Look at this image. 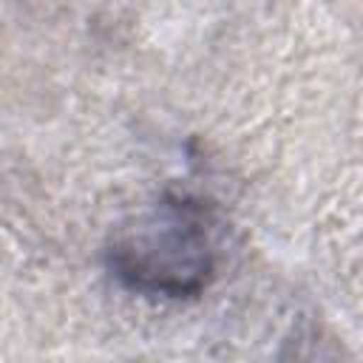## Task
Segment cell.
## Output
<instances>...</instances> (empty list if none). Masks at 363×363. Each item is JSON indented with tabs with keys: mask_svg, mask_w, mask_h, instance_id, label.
I'll use <instances>...</instances> for the list:
<instances>
[{
	"mask_svg": "<svg viewBox=\"0 0 363 363\" xmlns=\"http://www.w3.org/2000/svg\"><path fill=\"white\" fill-rule=\"evenodd\" d=\"M108 264L139 295L190 298L207 286L216 252L201 216L190 204L164 201L130 216L113 233Z\"/></svg>",
	"mask_w": 363,
	"mask_h": 363,
	"instance_id": "cell-1",
	"label": "cell"
}]
</instances>
